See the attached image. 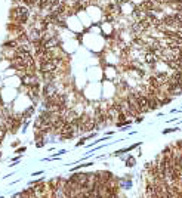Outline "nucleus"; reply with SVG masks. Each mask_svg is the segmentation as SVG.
I'll list each match as a JSON object with an SVG mask.
<instances>
[{"label": "nucleus", "mask_w": 182, "mask_h": 198, "mask_svg": "<svg viewBox=\"0 0 182 198\" xmlns=\"http://www.w3.org/2000/svg\"><path fill=\"white\" fill-rule=\"evenodd\" d=\"M178 148H179V151L182 152V142H179V146H178Z\"/></svg>", "instance_id": "nucleus-2"}, {"label": "nucleus", "mask_w": 182, "mask_h": 198, "mask_svg": "<svg viewBox=\"0 0 182 198\" xmlns=\"http://www.w3.org/2000/svg\"><path fill=\"white\" fill-rule=\"evenodd\" d=\"M3 136H4V130H3V129H0V142H1Z\"/></svg>", "instance_id": "nucleus-1"}]
</instances>
